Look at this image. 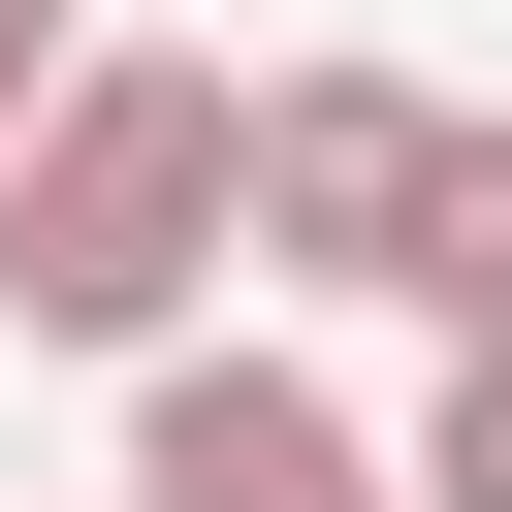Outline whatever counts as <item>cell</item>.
<instances>
[{
	"label": "cell",
	"instance_id": "obj_1",
	"mask_svg": "<svg viewBox=\"0 0 512 512\" xmlns=\"http://www.w3.org/2000/svg\"><path fill=\"white\" fill-rule=\"evenodd\" d=\"M256 256V64H160L96 32L32 128H0V352H192V288Z\"/></svg>",
	"mask_w": 512,
	"mask_h": 512
},
{
	"label": "cell",
	"instance_id": "obj_2",
	"mask_svg": "<svg viewBox=\"0 0 512 512\" xmlns=\"http://www.w3.org/2000/svg\"><path fill=\"white\" fill-rule=\"evenodd\" d=\"M448 192H480V96H416V64H256V288L448 320Z\"/></svg>",
	"mask_w": 512,
	"mask_h": 512
},
{
	"label": "cell",
	"instance_id": "obj_3",
	"mask_svg": "<svg viewBox=\"0 0 512 512\" xmlns=\"http://www.w3.org/2000/svg\"><path fill=\"white\" fill-rule=\"evenodd\" d=\"M128 512H416V448L352 416V384H288V352H128Z\"/></svg>",
	"mask_w": 512,
	"mask_h": 512
},
{
	"label": "cell",
	"instance_id": "obj_4",
	"mask_svg": "<svg viewBox=\"0 0 512 512\" xmlns=\"http://www.w3.org/2000/svg\"><path fill=\"white\" fill-rule=\"evenodd\" d=\"M416 512H512V320H448V384H416Z\"/></svg>",
	"mask_w": 512,
	"mask_h": 512
},
{
	"label": "cell",
	"instance_id": "obj_5",
	"mask_svg": "<svg viewBox=\"0 0 512 512\" xmlns=\"http://www.w3.org/2000/svg\"><path fill=\"white\" fill-rule=\"evenodd\" d=\"M64 64H96V0H0V128H32V96H64Z\"/></svg>",
	"mask_w": 512,
	"mask_h": 512
}]
</instances>
